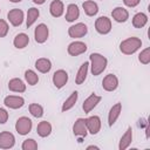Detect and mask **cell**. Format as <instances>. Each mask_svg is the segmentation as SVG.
<instances>
[{
	"mask_svg": "<svg viewBox=\"0 0 150 150\" xmlns=\"http://www.w3.org/2000/svg\"><path fill=\"white\" fill-rule=\"evenodd\" d=\"M63 2L61 0H54L52 1L50 6H49V12L52 14V16L54 18H60L63 14Z\"/></svg>",
	"mask_w": 150,
	"mask_h": 150,
	"instance_id": "cell-20",
	"label": "cell"
},
{
	"mask_svg": "<svg viewBox=\"0 0 150 150\" xmlns=\"http://www.w3.org/2000/svg\"><path fill=\"white\" fill-rule=\"evenodd\" d=\"M25 79H26V81L28 82V84H30V86H35V84L39 82V76H38V74H36L34 70H30V69H28V70L25 71Z\"/></svg>",
	"mask_w": 150,
	"mask_h": 150,
	"instance_id": "cell-30",
	"label": "cell"
},
{
	"mask_svg": "<svg viewBox=\"0 0 150 150\" xmlns=\"http://www.w3.org/2000/svg\"><path fill=\"white\" fill-rule=\"evenodd\" d=\"M29 112L34 117L40 118L43 116V108H42V105H40L38 103H30L29 104Z\"/></svg>",
	"mask_w": 150,
	"mask_h": 150,
	"instance_id": "cell-31",
	"label": "cell"
},
{
	"mask_svg": "<svg viewBox=\"0 0 150 150\" xmlns=\"http://www.w3.org/2000/svg\"><path fill=\"white\" fill-rule=\"evenodd\" d=\"M89 60H90V64H91L90 67H91L93 75L97 76L101 73H103V70L105 69L107 63H108L107 59L103 55H101L98 53H93V54H90Z\"/></svg>",
	"mask_w": 150,
	"mask_h": 150,
	"instance_id": "cell-1",
	"label": "cell"
},
{
	"mask_svg": "<svg viewBox=\"0 0 150 150\" xmlns=\"http://www.w3.org/2000/svg\"><path fill=\"white\" fill-rule=\"evenodd\" d=\"M87 50V45L82 41H74L71 43H69L68 48H67V52L69 55L71 56H77V55H81L83 54L84 52Z\"/></svg>",
	"mask_w": 150,
	"mask_h": 150,
	"instance_id": "cell-10",
	"label": "cell"
},
{
	"mask_svg": "<svg viewBox=\"0 0 150 150\" xmlns=\"http://www.w3.org/2000/svg\"><path fill=\"white\" fill-rule=\"evenodd\" d=\"M15 144V137L9 131L0 132V149H11Z\"/></svg>",
	"mask_w": 150,
	"mask_h": 150,
	"instance_id": "cell-9",
	"label": "cell"
},
{
	"mask_svg": "<svg viewBox=\"0 0 150 150\" xmlns=\"http://www.w3.org/2000/svg\"><path fill=\"white\" fill-rule=\"evenodd\" d=\"M7 19L12 23V26L18 27L23 21V12L19 8H13L7 13Z\"/></svg>",
	"mask_w": 150,
	"mask_h": 150,
	"instance_id": "cell-6",
	"label": "cell"
},
{
	"mask_svg": "<svg viewBox=\"0 0 150 150\" xmlns=\"http://www.w3.org/2000/svg\"><path fill=\"white\" fill-rule=\"evenodd\" d=\"M95 29L97 33L105 35L111 30V21L108 16H100L95 21Z\"/></svg>",
	"mask_w": 150,
	"mask_h": 150,
	"instance_id": "cell-4",
	"label": "cell"
},
{
	"mask_svg": "<svg viewBox=\"0 0 150 150\" xmlns=\"http://www.w3.org/2000/svg\"><path fill=\"white\" fill-rule=\"evenodd\" d=\"M141 46H142L141 39L136 38V36H131V38L123 40L120 43V50L125 55H131L136 50H138L141 48Z\"/></svg>",
	"mask_w": 150,
	"mask_h": 150,
	"instance_id": "cell-2",
	"label": "cell"
},
{
	"mask_svg": "<svg viewBox=\"0 0 150 150\" xmlns=\"http://www.w3.org/2000/svg\"><path fill=\"white\" fill-rule=\"evenodd\" d=\"M77 97H79V93H77V91H73V93L70 94V96L63 102L61 110H62L63 112H66V111H68L69 109H71V108L75 105V103H76V101H77Z\"/></svg>",
	"mask_w": 150,
	"mask_h": 150,
	"instance_id": "cell-28",
	"label": "cell"
},
{
	"mask_svg": "<svg viewBox=\"0 0 150 150\" xmlns=\"http://www.w3.org/2000/svg\"><path fill=\"white\" fill-rule=\"evenodd\" d=\"M88 67H89V62L82 63V66L80 67V69H79L76 76H75V83H76V84H82V83L84 82V80L87 79Z\"/></svg>",
	"mask_w": 150,
	"mask_h": 150,
	"instance_id": "cell-26",
	"label": "cell"
},
{
	"mask_svg": "<svg viewBox=\"0 0 150 150\" xmlns=\"http://www.w3.org/2000/svg\"><path fill=\"white\" fill-rule=\"evenodd\" d=\"M33 2L36 4V5H42V4L46 2V0H33Z\"/></svg>",
	"mask_w": 150,
	"mask_h": 150,
	"instance_id": "cell-38",
	"label": "cell"
},
{
	"mask_svg": "<svg viewBox=\"0 0 150 150\" xmlns=\"http://www.w3.org/2000/svg\"><path fill=\"white\" fill-rule=\"evenodd\" d=\"M4 103L6 107L11 108V109H19L25 104V100L21 96H14V95H9L6 96L4 100Z\"/></svg>",
	"mask_w": 150,
	"mask_h": 150,
	"instance_id": "cell-13",
	"label": "cell"
},
{
	"mask_svg": "<svg viewBox=\"0 0 150 150\" xmlns=\"http://www.w3.org/2000/svg\"><path fill=\"white\" fill-rule=\"evenodd\" d=\"M8 33V25L5 20L0 19V38H5Z\"/></svg>",
	"mask_w": 150,
	"mask_h": 150,
	"instance_id": "cell-34",
	"label": "cell"
},
{
	"mask_svg": "<svg viewBox=\"0 0 150 150\" xmlns=\"http://www.w3.org/2000/svg\"><path fill=\"white\" fill-rule=\"evenodd\" d=\"M101 96H98V95H95L94 93L89 96V97H87L86 100H84V102H83V104H82V108H83V110H84V112H90L98 103H100V101H101Z\"/></svg>",
	"mask_w": 150,
	"mask_h": 150,
	"instance_id": "cell-14",
	"label": "cell"
},
{
	"mask_svg": "<svg viewBox=\"0 0 150 150\" xmlns=\"http://www.w3.org/2000/svg\"><path fill=\"white\" fill-rule=\"evenodd\" d=\"M68 81V73L63 69H59L53 75V83L57 89H61Z\"/></svg>",
	"mask_w": 150,
	"mask_h": 150,
	"instance_id": "cell-12",
	"label": "cell"
},
{
	"mask_svg": "<svg viewBox=\"0 0 150 150\" xmlns=\"http://www.w3.org/2000/svg\"><path fill=\"white\" fill-rule=\"evenodd\" d=\"M11 2H20V1H22V0H9Z\"/></svg>",
	"mask_w": 150,
	"mask_h": 150,
	"instance_id": "cell-40",
	"label": "cell"
},
{
	"mask_svg": "<svg viewBox=\"0 0 150 150\" xmlns=\"http://www.w3.org/2000/svg\"><path fill=\"white\" fill-rule=\"evenodd\" d=\"M131 142H132V129H131V127H128L127 131L124 132V135L120 139L118 149L120 150H125L131 144Z\"/></svg>",
	"mask_w": 150,
	"mask_h": 150,
	"instance_id": "cell-19",
	"label": "cell"
},
{
	"mask_svg": "<svg viewBox=\"0 0 150 150\" xmlns=\"http://www.w3.org/2000/svg\"><path fill=\"white\" fill-rule=\"evenodd\" d=\"M80 16V9L77 7V5L75 4H70L67 7V13H66V20L68 22H73L76 19H79Z\"/></svg>",
	"mask_w": 150,
	"mask_h": 150,
	"instance_id": "cell-21",
	"label": "cell"
},
{
	"mask_svg": "<svg viewBox=\"0 0 150 150\" xmlns=\"http://www.w3.org/2000/svg\"><path fill=\"white\" fill-rule=\"evenodd\" d=\"M111 15H112V19L115 21H117V22H125L129 19V13L123 7H116V8H114L112 12H111Z\"/></svg>",
	"mask_w": 150,
	"mask_h": 150,
	"instance_id": "cell-17",
	"label": "cell"
},
{
	"mask_svg": "<svg viewBox=\"0 0 150 150\" xmlns=\"http://www.w3.org/2000/svg\"><path fill=\"white\" fill-rule=\"evenodd\" d=\"M102 87L105 91H114L118 87V79L114 74H108L102 81Z\"/></svg>",
	"mask_w": 150,
	"mask_h": 150,
	"instance_id": "cell-11",
	"label": "cell"
},
{
	"mask_svg": "<svg viewBox=\"0 0 150 150\" xmlns=\"http://www.w3.org/2000/svg\"><path fill=\"white\" fill-rule=\"evenodd\" d=\"M88 33V27L86 23L83 22H79V23H75L73 26H70L68 28V34L70 38H74V39H77V38H82L86 34Z\"/></svg>",
	"mask_w": 150,
	"mask_h": 150,
	"instance_id": "cell-5",
	"label": "cell"
},
{
	"mask_svg": "<svg viewBox=\"0 0 150 150\" xmlns=\"http://www.w3.org/2000/svg\"><path fill=\"white\" fill-rule=\"evenodd\" d=\"M141 0H123L124 5L128 6V7H136L138 4H139Z\"/></svg>",
	"mask_w": 150,
	"mask_h": 150,
	"instance_id": "cell-36",
	"label": "cell"
},
{
	"mask_svg": "<svg viewBox=\"0 0 150 150\" xmlns=\"http://www.w3.org/2000/svg\"><path fill=\"white\" fill-rule=\"evenodd\" d=\"M48 35H49V29L45 23H40L36 26V28L34 30V38L38 43L46 42L48 39Z\"/></svg>",
	"mask_w": 150,
	"mask_h": 150,
	"instance_id": "cell-7",
	"label": "cell"
},
{
	"mask_svg": "<svg viewBox=\"0 0 150 150\" xmlns=\"http://www.w3.org/2000/svg\"><path fill=\"white\" fill-rule=\"evenodd\" d=\"M39 15H40V12H39L38 8L30 7V8L28 9V12H27V21H26L27 28H29V27L36 21V19L39 18Z\"/></svg>",
	"mask_w": 150,
	"mask_h": 150,
	"instance_id": "cell-29",
	"label": "cell"
},
{
	"mask_svg": "<svg viewBox=\"0 0 150 150\" xmlns=\"http://www.w3.org/2000/svg\"><path fill=\"white\" fill-rule=\"evenodd\" d=\"M35 68H36L40 73L46 74V73H48V71L50 70V68H52V62H50V60H48V59H46V57H40V59H38V60L35 61Z\"/></svg>",
	"mask_w": 150,
	"mask_h": 150,
	"instance_id": "cell-22",
	"label": "cell"
},
{
	"mask_svg": "<svg viewBox=\"0 0 150 150\" xmlns=\"http://www.w3.org/2000/svg\"><path fill=\"white\" fill-rule=\"evenodd\" d=\"M146 22H148V16H146V14H144L142 12L135 14L132 18V26L135 28H142L146 25Z\"/></svg>",
	"mask_w": 150,
	"mask_h": 150,
	"instance_id": "cell-27",
	"label": "cell"
},
{
	"mask_svg": "<svg viewBox=\"0 0 150 150\" xmlns=\"http://www.w3.org/2000/svg\"><path fill=\"white\" fill-rule=\"evenodd\" d=\"M87 149L89 150V149H98V146H95V145H89V146H87Z\"/></svg>",
	"mask_w": 150,
	"mask_h": 150,
	"instance_id": "cell-39",
	"label": "cell"
},
{
	"mask_svg": "<svg viewBox=\"0 0 150 150\" xmlns=\"http://www.w3.org/2000/svg\"><path fill=\"white\" fill-rule=\"evenodd\" d=\"M36 132L40 137H47L52 132V124L47 121H42L36 127Z\"/></svg>",
	"mask_w": 150,
	"mask_h": 150,
	"instance_id": "cell-23",
	"label": "cell"
},
{
	"mask_svg": "<svg viewBox=\"0 0 150 150\" xmlns=\"http://www.w3.org/2000/svg\"><path fill=\"white\" fill-rule=\"evenodd\" d=\"M28 42H29V38H28V35L25 34V33H20V34H18V35L14 38L13 45H14L15 48H18V49H22V48H25V47L28 45Z\"/></svg>",
	"mask_w": 150,
	"mask_h": 150,
	"instance_id": "cell-25",
	"label": "cell"
},
{
	"mask_svg": "<svg viewBox=\"0 0 150 150\" xmlns=\"http://www.w3.org/2000/svg\"><path fill=\"white\" fill-rule=\"evenodd\" d=\"M7 120H8V112L4 108H0V124H5Z\"/></svg>",
	"mask_w": 150,
	"mask_h": 150,
	"instance_id": "cell-35",
	"label": "cell"
},
{
	"mask_svg": "<svg viewBox=\"0 0 150 150\" xmlns=\"http://www.w3.org/2000/svg\"><path fill=\"white\" fill-rule=\"evenodd\" d=\"M86 127L91 135H96L101 129V118L96 115L86 118Z\"/></svg>",
	"mask_w": 150,
	"mask_h": 150,
	"instance_id": "cell-8",
	"label": "cell"
},
{
	"mask_svg": "<svg viewBox=\"0 0 150 150\" xmlns=\"http://www.w3.org/2000/svg\"><path fill=\"white\" fill-rule=\"evenodd\" d=\"M32 127H33L32 120L28 118V117H25V116L18 118V121L15 123V130L18 131L19 135H22V136L27 135L28 132H30Z\"/></svg>",
	"mask_w": 150,
	"mask_h": 150,
	"instance_id": "cell-3",
	"label": "cell"
},
{
	"mask_svg": "<svg viewBox=\"0 0 150 150\" xmlns=\"http://www.w3.org/2000/svg\"><path fill=\"white\" fill-rule=\"evenodd\" d=\"M8 89L11 91H14V93H23L26 90V84L23 83L22 80L18 79V77H14V79L9 80Z\"/></svg>",
	"mask_w": 150,
	"mask_h": 150,
	"instance_id": "cell-18",
	"label": "cell"
},
{
	"mask_svg": "<svg viewBox=\"0 0 150 150\" xmlns=\"http://www.w3.org/2000/svg\"><path fill=\"white\" fill-rule=\"evenodd\" d=\"M121 111H122V103H116L111 107L110 111H109V115H108V123L110 127H112L115 124V122L117 121V118L120 117L121 115Z\"/></svg>",
	"mask_w": 150,
	"mask_h": 150,
	"instance_id": "cell-16",
	"label": "cell"
},
{
	"mask_svg": "<svg viewBox=\"0 0 150 150\" xmlns=\"http://www.w3.org/2000/svg\"><path fill=\"white\" fill-rule=\"evenodd\" d=\"M139 125L141 127H146V125H149V123L146 122V120L142 118V120H139Z\"/></svg>",
	"mask_w": 150,
	"mask_h": 150,
	"instance_id": "cell-37",
	"label": "cell"
},
{
	"mask_svg": "<svg viewBox=\"0 0 150 150\" xmlns=\"http://www.w3.org/2000/svg\"><path fill=\"white\" fill-rule=\"evenodd\" d=\"M21 148H22V150H36L38 149V143L33 138H28V139L23 141Z\"/></svg>",
	"mask_w": 150,
	"mask_h": 150,
	"instance_id": "cell-33",
	"label": "cell"
},
{
	"mask_svg": "<svg viewBox=\"0 0 150 150\" xmlns=\"http://www.w3.org/2000/svg\"><path fill=\"white\" fill-rule=\"evenodd\" d=\"M82 7L84 9V13L88 15V16H94L97 14L98 12V6L96 2L91 1V0H87L82 4Z\"/></svg>",
	"mask_w": 150,
	"mask_h": 150,
	"instance_id": "cell-24",
	"label": "cell"
},
{
	"mask_svg": "<svg viewBox=\"0 0 150 150\" xmlns=\"http://www.w3.org/2000/svg\"><path fill=\"white\" fill-rule=\"evenodd\" d=\"M73 132L76 136L86 137L88 134L87 127H86V118H77L73 125Z\"/></svg>",
	"mask_w": 150,
	"mask_h": 150,
	"instance_id": "cell-15",
	"label": "cell"
},
{
	"mask_svg": "<svg viewBox=\"0 0 150 150\" xmlns=\"http://www.w3.org/2000/svg\"><path fill=\"white\" fill-rule=\"evenodd\" d=\"M0 12H1V9H0Z\"/></svg>",
	"mask_w": 150,
	"mask_h": 150,
	"instance_id": "cell-41",
	"label": "cell"
},
{
	"mask_svg": "<svg viewBox=\"0 0 150 150\" xmlns=\"http://www.w3.org/2000/svg\"><path fill=\"white\" fill-rule=\"evenodd\" d=\"M138 61L143 64H148L150 62V48H145L141 52V54L138 55Z\"/></svg>",
	"mask_w": 150,
	"mask_h": 150,
	"instance_id": "cell-32",
	"label": "cell"
}]
</instances>
